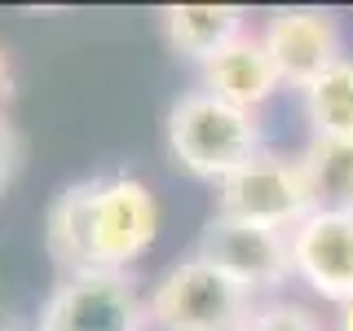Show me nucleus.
Returning <instances> with one entry per match:
<instances>
[{
  "instance_id": "f257e3e1",
  "label": "nucleus",
  "mask_w": 353,
  "mask_h": 331,
  "mask_svg": "<svg viewBox=\"0 0 353 331\" xmlns=\"http://www.w3.org/2000/svg\"><path fill=\"white\" fill-rule=\"evenodd\" d=\"M168 154L199 181H225L243 163H252L261 146V119L252 110H239L230 102L212 97L208 88H190L181 93L168 110Z\"/></svg>"
},
{
  "instance_id": "f03ea898",
  "label": "nucleus",
  "mask_w": 353,
  "mask_h": 331,
  "mask_svg": "<svg viewBox=\"0 0 353 331\" xmlns=\"http://www.w3.org/2000/svg\"><path fill=\"white\" fill-rule=\"evenodd\" d=\"M256 296L208 265L199 252L181 257L146 292V314L154 331H243Z\"/></svg>"
},
{
  "instance_id": "7ed1b4c3",
  "label": "nucleus",
  "mask_w": 353,
  "mask_h": 331,
  "mask_svg": "<svg viewBox=\"0 0 353 331\" xmlns=\"http://www.w3.org/2000/svg\"><path fill=\"white\" fill-rule=\"evenodd\" d=\"M216 212L292 234V230L314 212V194H309L301 154L287 159V154L261 150L252 163H243L239 172H230L225 181L216 185Z\"/></svg>"
},
{
  "instance_id": "20e7f679",
  "label": "nucleus",
  "mask_w": 353,
  "mask_h": 331,
  "mask_svg": "<svg viewBox=\"0 0 353 331\" xmlns=\"http://www.w3.org/2000/svg\"><path fill=\"white\" fill-rule=\"evenodd\" d=\"M93 230H88V270L124 274L132 261L146 257L159 230V208L146 181L128 172L93 177Z\"/></svg>"
},
{
  "instance_id": "39448f33",
  "label": "nucleus",
  "mask_w": 353,
  "mask_h": 331,
  "mask_svg": "<svg viewBox=\"0 0 353 331\" xmlns=\"http://www.w3.org/2000/svg\"><path fill=\"white\" fill-rule=\"evenodd\" d=\"M36 331H150V314L128 274H62L49 292Z\"/></svg>"
},
{
  "instance_id": "423d86ee",
  "label": "nucleus",
  "mask_w": 353,
  "mask_h": 331,
  "mask_svg": "<svg viewBox=\"0 0 353 331\" xmlns=\"http://www.w3.org/2000/svg\"><path fill=\"white\" fill-rule=\"evenodd\" d=\"M194 252L252 296L274 292V287L292 279V239L283 230H265V225H252V221H234L216 212L203 225Z\"/></svg>"
},
{
  "instance_id": "0eeeda50",
  "label": "nucleus",
  "mask_w": 353,
  "mask_h": 331,
  "mask_svg": "<svg viewBox=\"0 0 353 331\" xmlns=\"http://www.w3.org/2000/svg\"><path fill=\"white\" fill-rule=\"evenodd\" d=\"M261 44L274 58V66H279L283 88H301V93L331 62L345 58L340 22L327 9H279V14H270V22H265Z\"/></svg>"
},
{
  "instance_id": "6e6552de",
  "label": "nucleus",
  "mask_w": 353,
  "mask_h": 331,
  "mask_svg": "<svg viewBox=\"0 0 353 331\" xmlns=\"http://www.w3.org/2000/svg\"><path fill=\"white\" fill-rule=\"evenodd\" d=\"M292 274L314 296L353 301V212H309L292 230Z\"/></svg>"
},
{
  "instance_id": "1a4fd4ad",
  "label": "nucleus",
  "mask_w": 353,
  "mask_h": 331,
  "mask_svg": "<svg viewBox=\"0 0 353 331\" xmlns=\"http://www.w3.org/2000/svg\"><path fill=\"white\" fill-rule=\"evenodd\" d=\"M203 88L212 97H221V102L256 115V110L283 88V80H279L274 58L265 53L261 36H239L230 49H221L212 62H203Z\"/></svg>"
},
{
  "instance_id": "9d476101",
  "label": "nucleus",
  "mask_w": 353,
  "mask_h": 331,
  "mask_svg": "<svg viewBox=\"0 0 353 331\" xmlns=\"http://www.w3.org/2000/svg\"><path fill=\"white\" fill-rule=\"evenodd\" d=\"M243 9L239 5H163L159 22H163V40L176 58L185 62H212L221 49H230L243 31Z\"/></svg>"
},
{
  "instance_id": "9b49d317",
  "label": "nucleus",
  "mask_w": 353,
  "mask_h": 331,
  "mask_svg": "<svg viewBox=\"0 0 353 331\" xmlns=\"http://www.w3.org/2000/svg\"><path fill=\"white\" fill-rule=\"evenodd\" d=\"M93 190H97L93 177H84V181L66 185V190L49 203V217H44V243H49V257L58 261L66 274H84V270H88Z\"/></svg>"
},
{
  "instance_id": "f8f14e48",
  "label": "nucleus",
  "mask_w": 353,
  "mask_h": 331,
  "mask_svg": "<svg viewBox=\"0 0 353 331\" xmlns=\"http://www.w3.org/2000/svg\"><path fill=\"white\" fill-rule=\"evenodd\" d=\"M301 168L314 194V212H353V141L309 137Z\"/></svg>"
},
{
  "instance_id": "ddd939ff",
  "label": "nucleus",
  "mask_w": 353,
  "mask_h": 331,
  "mask_svg": "<svg viewBox=\"0 0 353 331\" xmlns=\"http://www.w3.org/2000/svg\"><path fill=\"white\" fill-rule=\"evenodd\" d=\"M305 115L314 137L353 141V58L331 62L314 84L305 88Z\"/></svg>"
},
{
  "instance_id": "4468645a",
  "label": "nucleus",
  "mask_w": 353,
  "mask_h": 331,
  "mask_svg": "<svg viewBox=\"0 0 353 331\" xmlns=\"http://www.w3.org/2000/svg\"><path fill=\"white\" fill-rule=\"evenodd\" d=\"M243 331H327V327L314 309H305L296 301H270V305L252 309V318L243 323Z\"/></svg>"
},
{
  "instance_id": "2eb2a0df",
  "label": "nucleus",
  "mask_w": 353,
  "mask_h": 331,
  "mask_svg": "<svg viewBox=\"0 0 353 331\" xmlns=\"http://www.w3.org/2000/svg\"><path fill=\"white\" fill-rule=\"evenodd\" d=\"M14 168H18V132H14V124H9L5 115H0V190L9 185Z\"/></svg>"
},
{
  "instance_id": "dca6fc26",
  "label": "nucleus",
  "mask_w": 353,
  "mask_h": 331,
  "mask_svg": "<svg viewBox=\"0 0 353 331\" xmlns=\"http://www.w3.org/2000/svg\"><path fill=\"white\" fill-rule=\"evenodd\" d=\"M336 331H353V301L336 305Z\"/></svg>"
},
{
  "instance_id": "f3484780",
  "label": "nucleus",
  "mask_w": 353,
  "mask_h": 331,
  "mask_svg": "<svg viewBox=\"0 0 353 331\" xmlns=\"http://www.w3.org/2000/svg\"><path fill=\"white\" fill-rule=\"evenodd\" d=\"M5 88H9V71H5V53H0V102H5Z\"/></svg>"
}]
</instances>
